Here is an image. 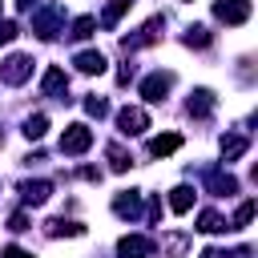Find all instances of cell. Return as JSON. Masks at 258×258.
Wrapping results in <instances>:
<instances>
[{
  "mask_svg": "<svg viewBox=\"0 0 258 258\" xmlns=\"http://www.w3.org/2000/svg\"><path fill=\"white\" fill-rule=\"evenodd\" d=\"M32 77V56H24V52H12L4 64H0V81L4 85H24Z\"/></svg>",
  "mask_w": 258,
  "mask_h": 258,
  "instance_id": "cell-1",
  "label": "cell"
},
{
  "mask_svg": "<svg viewBox=\"0 0 258 258\" xmlns=\"http://www.w3.org/2000/svg\"><path fill=\"white\" fill-rule=\"evenodd\" d=\"M89 145H93V129H89V125H81V121H77V125H69V129L60 133V153H73V157H77V153H85Z\"/></svg>",
  "mask_w": 258,
  "mask_h": 258,
  "instance_id": "cell-2",
  "label": "cell"
},
{
  "mask_svg": "<svg viewBox=\"0 0 258 258\" xmlns=\"http://www.w3.org/2000/svg\"><path fill=\"white\" fill-rule=\"evenodd\" d=\"M117 129H121L125 137H137V133H145V129H149V113H145V109H137V105H125V109L117 113Z\"/></svg>",
  "mask_w": 258,
  "mask_h": 258,
  "instance_id": "cell-3",
  "label": "cell"
},
{
  "mask_svg": "<svg viewBox=\"0 0 258 258\" xmlns=\"http://www.w3.org/2000/svg\"><path fill=\"white\" fill-rule=\"evenodd\" d=\"M214 16L222 24H246L250 20V0H218L214 4Z\"/></svg>",
  "mask_w": 258,
  "mask_h": 258,
  "instance_id": "cell-4",
  "label": "cell"
},
{
  "mask_svg": "<svg viewBox=\"0 0 258 258\" xmlns=\"http://www.w3.org/2000/svg\"><path fill=\"white\" fill-rule=\"evenodd\" d=\"M169 89H173V73H153V77H145V81H141V97H145V101H153V105H157V101H165V93H169Z\"/></svg>",
  "mask_w": 258,
  "mask_h": 258,
  "instance_id": "cell-5",
  "label": "cell"
},
{
  "mask_svg": "<svg viewBox=\"0 0 258 258\" xmlns=\"http://www.w3.org/2000/svg\"><path fill=\"white\" fill-rule=\"evenodd\" d=\"M117 254H121V258H149V254H153V238H145V234H125V238L117 242Z\"/></svg>",
  "mask_w": 258,
  "mask_h": 258,
  "instance_id": "cell-6",
  "label": "cell"
},
{
  "mask_svg": "<svg viewBox=\"0 0 258 258\" xmlns=\"http://www.w3.org/2000/svg\"><path fill=\"white\" fill-rule=\"evenodd\" d=\"M56 20H60V8L48 4V8H40V12L32 16V32H36L40 40H52V36H56Z\"/></svg>",
  "mask_w": 258,
  "mask_h": 258,
  "instance_id": "cell-7",
  "label": "cell"
},
{
  "mask_svg": "<svg viewBox=\"0 0 258 258\" xmlns=\"http://www.w3.org/2000/svg\"><path fill=\"white\" fill-rule=\"evenodd\" d=\"M157 32H161V16L145 20V24L137 28V36H125V40H121V48H125V52H133V48H145V44H153V40H157Z\"/></svg>",
  "mask_w": 258,
  "mask_h": 258,
  "instance_id": "cell-8",
  "label": "cell"
},
{
  "mask_svg": "<svg viewBox=\"0 0 258 258\" xmlns=\"http://www.w3.org/2000/svg\"><path fill=\"white\" fill-rule=\"evenodd\" d=\"M113 214H117V218H129V222L141 218V194H137V189H121V194L113 198Z\"/></svg>",
  "mask_w": 258,
  "mask_h": 258,
  "instance_id": "cell-9",
  "label": "cell"
},
{
  "mask_svg": "<svg viewBox=\"0 0 258 258\" xmlns=\"http://www.w3.org/2000/svg\"><path fill=\"white\" fill-rule=\"evenodd\" d=\"M40 93L44 97H56V101H64V93H69V77H64V69H48L44 73V81H40Z\"/></svg>",
  "mask_w": 258,
  "mask_h": 258,
  "instance_id": "cell-10",
  "label": "cell"
},
{
  "mask_svg": "<svg viewBox=\"0 0 258 258\" xmlns=\"http://www.w3.org/2000/svg\"><path fill=\"white\" fill-rule=\"evenodd\" d=\"M73 64H77L85 77H93V73H105V52H97V48H85V52H77V56H73Z\"/></svg>",
  "mask_w": 258,
  "mask_h": 258,
  "instance_id": "cell-11",
  "label": "cell"
},
{
  "mask_svg": "<svg viewBox=\"0 0 258 258\" xmlns=\"http://www.w3.org/2000/svg\"><path fill=\"white\" fill-rule=\"evenodd\" d=\"M206 185H210V194H218V198L238 194V181H234L230 173H222V169H210V173H206Z\"/></svg>",
  "mask_w": 258,
  "mask_h": 258,
  "instance_id": "cell-12",
  "label": "cell"
},
{
  "mask_svg": "<svg viewBox=\"0 0 258 258\" xmlns=\"http://www.w3.org/2000/svg\"><path fill=\"white\" fill-rule=\"evenodd\" d=\"M20 198H24V206H44L52 198V185L48 181H24L20 185Z\"/></svg>",
  "mask_w": 258,
  "mask_h": 258,
  "instance_id": "cell-13",
  "label": "cell"
},
{
  "mask_svg": "<svg viewBox=\"0 0 258 258\" xmlns=\"http://www.w3.org/2000/svg\"><path fill=\"white\" fill-rule=\"evenodd\" d=\"M214 93L210 89H194L189 93V117H210V109H214Z\"/></svg>",
  "mask_w": 258,
  "mask_h": 258,
  "instance_id": "cell-14",
  "label": "cell"
},
{
  "mask_svg": "<svg viewBox=\"0 0 258 258\" xmlns=\"http://www.w3.org/2000/svg\"><path fill=\"white\" fill-rule=\"evenodd\" d=\"M44 230H48V238H81V234H85L81 222H64V218H52Z\"/></svg>",
  "mask_w": 258,
  "mask_h": 258,
  "instance_id": "cell-15",
  "label": "cell"
},
{
  "mask_svg": "<svg viewBox=\"0 0 258 258\" xmlns=\"http://www.w3.org/2000/svg\"><path fill=\"white\" fill-rule=\"evenodd\" d=\"M177 145H181L177 133H161V137L149 141V153H153V157H169V153H177Z\"/></svg>",
  "mask_w": 258,
  "mask_h": 258,
  "instance_id": "cell-16",
  "label": "cell"
},
{
  "mask_svg": "<svg viewBox=\"0 0 258 258\" xmlns=\"http://www.w3.org/2000/svg\"><path fill=\"white\" fill-rule=\"evenodd\" d=\"M105 153H109V169H113V173H125V169L133 165V157H129V149H125V145H109Z\"/></svg>",
  "mask_w": 258,
  "mask_h": 258,
  "instance_id": "cell-17",
  "label": "cell"
},
{
  "mask_svg": "<svg viewBox=\"0 0 258 258\" xmlns=\"http://www.w3.org/2000/svg\"><path fill=\"white\" fill-rule=\"evenodd\" d=\"M198 230H202V234H222V230H226V218L214 214V210H202V214H198Z\"/></svg>",
  "mask_w": 258,
  "mask_h": 258,
  "instance_id": "cell-18",
  "label": "cell"
},
{
  "mask_svg": "<svg viewBox=\"0 0 258 258\" xmlns=\"http://www.w3.org/2000/svg\"><path fill=\"white\" fill-rule=\"evenodd\" d=\"M242 153H246V137H242V133L222 137V157H226V161H234V157H242Z\"/></svg>",
  "mask_w": 258,
  "mask_h": 258,
  "instance_id": "cell-19",
  "label": "cell"
},
{
  "mask_svg": "<svg viewBox=\"0 0 258 258\" xmlns=\"http://www.w3.org/2000/svg\"><path fill=\"white\" fill-rule=\"evenodd\" d=\"M189 206H194V189H189V185H177V189L169 194V210H173V214H185Z\"/></svg>",
  "mask_w": 258,
  "mask_h": 258,
  "instance_id": "cell-20",
  "label": "cell"
},
{
  "mask_svg": "<svg viewBox=\"0 0 258 258\" xmlns=\"http://www.w3.org/2000/svg\"><path fill=\"white\" fill-rule=\"evenodd\" d=\"M93 28H97V16H77L73 28H69V36H73V40H89Z\"/></svg>",
  "mask_w": 258,
  "mask_h": 258,
  "instance_id": "cell-21",
  "label": "cell"
},
{
  "mask_svg": "<svg viewBox=\"0 0 258 258\" xmlns=\"http://www.w3.org/2000/svg\"><path fill=\"white\" fill-rule=\"evenodd\" d=\"M44 133H48V117H44V113H36V117L24 121V137H28V141H40Z\"/></svg>",
  "mask_w": 258,
  "mask_h": 258,
  "instance_id": "cell-22",
  "label": "cell"
},
{
  "mask_svg": "<svg viewBox=\"0 0 258 258\" xmlns=\"http://www.w3.org/2000/svg\"><path fill=\"white\" fill-rule=\"evenodd\" d=\"M129 4H133V0H109V4H105V16H101V24H105V28H113Z\"/></svg>",
  "mask_w": 258,
  "mask_h": 258,
  "instance_id": "cell-23",
  "label": "cell"
},
{
  "mask_svg": "<svg viewBox=\"0 0 258 258\" xmlns=\"http://www.w3.org/2000/svg\"><path fill=\"white\" fill-rule=\"evenodd\" d=\"M185 44H189V48H206V44H210V32H206L202 24H194V28L185 32Z\"/></svg>",
  "mask_w": 258,
  "mask_h": 258,
  "instance_id": "cell-24",
  "label": "cell"
},
{
  "mask_svg": "<svg viewBox=\"0 0 258 258\" xmlns=\"http://www.w3.org/2000/svg\"><path fill=\"white\" fill-rule=\"evenodd\" d=\"M85 113H89V117H105V113H109V101L93 93V97H85Z\"/></svg>",
  "mask_w": 258,
  "mask_h": 258,
  "instance_id": "cell-25",
  "label": "cell"
},
{
  "mask_svg": "<svg viewBox=\"0 0 258 258\" xmlns=\"http://www.w3.org/2000/svg\"><path fill=\"white\" fill-rule=\"evenodd\" d=\"M250 218H254V202H250V198H246V202H242V206H238V214H234V222H230V230H242V226H246V222H250Z\"/></svg>",
  "mask_w": 258,
  "mask_h": 258,
  "instance_id": "cell-26",
  "label": "cell"
},
{
  "mask_svg": "<svg viewBox=\"0 0 258 258\" xmlns=\"http://www.w3.org/2000/svg\"><path fill=\"white\" fill-rule=\"evenodd\" d=\"M16 20H0V44H8V40H16Z\"/></svg>",
  "mask_w": 258,
  "mask_h": 258,
  "instance_id": "cell-27",
  "label": "cell"
},
{
  "mask_svg": "<svg viewBox=\"0 0 258 258\" xmlns=\"http://www.w3.org/2000/svg\"><path fill=\"white\" fill-rule=\"evenodd\" d=\"M165 246H169V254H181V250H185V234H169Z\"/></svg>",
  "mask_w": 258,
  "mask_h": 258,
  "instance_id": "cell-28",
  "label": "cell"
},
{
  "mask_svg": "<svg viewBox=\"0 0 258 258\" xmlns=\"http://www.w3.org/2000/svg\"><path fill=\"white\" fill-rule=\"evenodd\" d=\"M8 230H28V214H24V210L12 214V218H8Z\"/></svg>",
  "mask_w": 258,
  "mask_h": 258,
  "instance_id": "cell-29",
  "label": "cell"
},
{
  "mask_svg": "<svg viewBox=\"0 0 258 258\" xmlns=\"http://www.w3.org/2000/svg\"><path fill=\"white\" fill-rule=\"evenodd\" d=\"M4 258H32V254H28V250H20V246H8V250H4Z\"/></svg>",
  "mask_w": 258,
  "mask_h": 258,
  "instance_id": "cell-30",
  "label": "cell"
},
{
  "mask_svg": "<svg viewBox=\"0 0 258 258\" xmlns=\"http://www.w3.org/2000/svg\"><path fill=\"white\" fill-rule=\"evenodd\" d=\"M16 8H36V0H16Z\"/></svg>",
  "mask_w": 258,
  "mask_h": 258,
  "instance_id": "cell-31",
  "label": "cell"
},
{
  "mask_svg": "<svg viewBox=\"0 0 258 258\" xmlns=\"http://www.w3.org/2000/svg\"><path fill=\"white\" fill-rule=\"evenodd\" d=\"M198 258H218V250H206V254H198Z\"/></svg>",
  "mask_w": 258,
  "mask_h": 258,
  "instance_id": "cell-32",
  "label": "cell"
},
{
  "mask_svg": "<svg viewBox=\"0 0 258 258\" xmlns=\"http://www.w3.org/2000/svg\"><path fill=\"white\" fill-rule=\"evenodd\" d=\"M0 145H4V137H0Z\"/></svg>",
  "mask_w": 258,
  "mask_h": 258,
  "instance_id": "cell-33",
  "label": "cell"
}]
</instances>
